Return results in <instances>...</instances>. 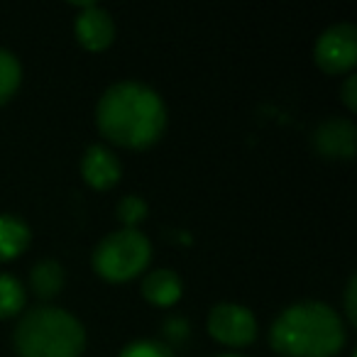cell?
<instances>
[{
	"mask_svg": "<svg viewBox=\"0 0 357 357\" xmlns=\"http://www.w3.org/2000/svg\"><path fill=\"white\" fill-rule=\"evenodd\" d=\"M96 120L103 137L125 149H147L167 128V108L157 91L137 81L113 84L98 100Z\"/></svg>",
	"mask_w": 357,
	"mask_h": 357,
	"instance_id": "cell-1",
	"label": "cell"
},
{
	"mask_svg": "<svg viewBox=\"0 0 357 357\" xmlns=\"http://www.w3.org/2000/svg\"><path fill=\"white\" fill-rule=\"evenodd\" d=\"M269 340L282 357H333L345 345V323L328 303H294L279 313Z\"/></svg>",
	"mask_w": 357,
	"mask_h": 357,
	"instance_id": "cell-2",
	"label": "cell"
},
{
	"mask_svg": "<svg viewBox=\"0 0 357 357\" xmlns=\"http://www.w3.org/2000/svg\"><path fill=\"white\" fill-rule=\"evenodd\" d=\"M84 347V326L64 308H32L15 328V350L20 357H79Z\"/></svg>",
	"mask_w": 357,
	"mask_h": 357,
	"instance_id": "cell-3",
	"label": "cell"
},
{
	"mask_svg": "<svg viewBox=\"0 0 357 357\" xmlns=\"http://www.w3.org/2000/svg\"><path fill=\"white\" fill-rule=\"evenodd\" d=\"M152 259V245L137 230H118L98 243L93 252V269L108 282H130Z\"/></svg>",
	"mask_w": 357,
	"mask_h": 357,
	"instance_id": "cell-4",
	"label": "cell"
},
{
	"mask_svg": "<svg viewBox=\"0 0 357 357\" xmlns=\"http://www.w3.org/2000/svg\"><path fill=\"white\" fill-rule=\"evenodd\" d=\"M313 56L318 69H323L326 74H347L357 64V27L352 22H337L328 27L318 37Z\"/></svg>",
	"mask_w": 357,
	"mask_h": 357,
	"instance_id": "cell-5",
	"label": "cell"
},
{
	"mask_svg": "<svg viewBox=\"0 0 357 357\" xmlns=\"http://www.w3.org/2000/svg\"><path fill=\"white\" fill-rule=\"evenodd\" d=\"M208 333L228 347H245L257 337V321L252 311L238 303H220L208 316Z\"/></svg>",
	"mask_w": 357,
	"mask_h": 357,
	"instance_id": "cell-6",
	"label": "cell"
},
{
	"mask_svg": "<svg viewBox=\"0 0 357 357\" xmlns=\"http://www.w3.org/2000/svg\"><path fill=\"white\" fill-rule=\"evenodd\" d=\"M79 8L81 13L76 17V40H79V45L89 52L108 50L115 37L113 17L108 15V10H103L96 3H84Z\"/></svg>",
	"mask_w": 357,
	"mask_h": 357,
	"instance_id": "cell-7",
	"label": "cell"
},
{
	"mask_svg": "<svg viewBox=\"0 0 357 357\" xmlns=\"http://www.w3.org/2000/svg\"><path fill=\"white\" fill-rule=\"evenodd\" d=\"M313 144L326 159H352L357 149V130L350 120L331 118L316 130Z\"/></svg>",
	"mask_w": 357,
	"mask_h": 357,
	"instance_id": "cell-8",
	"label": "cell"
},
{
	"mask_svg": "<svg viewBox=\"0 0 357 357\" xmlns=\"http://www.w3.org/2000/svg\"><path fill=\"white\" fill-rule=\"evenodd\" d=\"M81 174H84L86 184L93 186L96 191H108L120 181V159L115 152H110L103 144H93L86 149L84 159H81Z\"/></svg>",
	"mask_w": 357,
	"mask_h": 357,
	"instance_id": "cell-9",
	"label": "cell"
},
{
	"mask_svg": "<svg viewBox=\"0 0 357 357\" xmlns=\"http://www.w3.org/2000/svg\"><path fill=\"white\" fill-rule=\"evenodd\" d=\"M181 291H184V284L172 269H157L142 279V296L159 308L174 306L181 298Z\"/></svg>",
	"mask_w": 357,
	"mask_h": 357,
	"instance_id": "cell-10",
	"label": "cell"
},
{
	"mask_svg": "<svg viewBox=\"0 0 357 357\" xmlns=\"http://www.w3.org/2000/svg\"><path fill=\"white\" fill-rule=\"evenodd\" d=\"M30 245V228L17 215H0V262L15 259Z\"/></svg>",
	"mask_w": 357,
	"mask_h": 357,
	"instance_id": "cell-11",
	"label": "cell"
},
{
	"mask_svg": "<svg viewBox=\"0 0 357 357\" xmlns=\"http://www.w3.org/2000/svg\"><path fill=\"white\" fill-rule=\"evenodd\" d=\"M30 284L40 298H54L64 287V269L54 259H42L32 269Z\"/></svg>",
	"mask_w": 357,
	"mask_h": 357,
	"instance_id": "cell-12",
	"label": "cell"
},
{
	"mask_svg": "<svg viewBox=\"0 0 357 357\" xmlns=\"http://www.w3.org/2000/svg\"><path fill=\"white\" fill-rule=\"evenodd\" d=\"M20 61L15 59L13 52L0 50V105H6L15 96V91L20 89Z\"/></svg>",
	"mask_w": 357,
	"mask_h": 357,
	"instance_id": "cell-13",
	"label": "cell"
},
{
	"mask_svg": "<svg viewBox=\"0 0 357 357\" xmlns=\"http://www.w3.org/2000/svg\"><path fill=\"white\" fill-rule=\"evenodd\" d=\"M25 306V289L10 274H0V318H13Z\"/></svg>",
	"mask_w": 357,
	"mask_h": 357,
	"instance_id": "cell-14",
	"label": "cell"
},
{
	"mask_svg": "<svg viewBox=\"0 0 357 357\" xmlns=\"http://www.w3.org/2000/svg\"><path fill=\"white\" fill-rule=\"evenodd\" d=\"M118 218L128 230H135V225L142 223V220L147 218V204L135 194L125 196V199L118 204Z\"/></svg>",
	"mask_w": 357,
	"mask_h": 357,
	"instance_id": "cell-15",
	"label": "cell"
},
{
	"mask_svg": "<svg viewBox=\"0 0 357 357\" xmlns=\"http://www.w3.org/2000/svg\"><path fill=\"white\" fill-rule=\"evenodd\" d=\"M120 357H174V352L157 340H137L125 347Z\"/></svg>",
	"mask_w": 357,
	"mask_h": 357,
	"instance_id": "cell-16",
	"label": "cell"
},
{
	"mask_svg": "<svg viewBox=\"0 0 357 357\" xmlns=\"http://www.w3.org/2000/svg\"><path fill=\"white\" fill-rule=\"evenodd\" d=\"M345 316L350 323H357V279L352 277L345 289Z\"/></svg>",
	"mask_w": 357,
	"mask_h": 357,
	"instance_id": "cell-17",
	"label": "cell"
},
{
	"mask_svg": "<svg viewBox=\"0 0 357 357\" xmlns=\"http://www.w3.org/2000/svg\"><path fill=\"white\" fill-rule=\"evenodd\" d=\"M342 103L352 113L357 110V76H347L345 84H342Z\"/></svg>",
	"mask_w": 357,
	"mask_h": 357,
	"instance_id": "cell-18",
	"label": "cell"
},
{
	"mask_svg": "<svg viewBox=\"0 0 357 357\" xmlns=\"http://www.w3.org/2000/svg\"><path fill=\"white\" fill-rule=\"evenodd\" d=\"M218 357H243V355H218Z\"/></svg>",
	"mask_w": 357,
	"mask_h": 357,
	"instance_id": "cell-19",
	"label": "cell"
}]
</instances>
